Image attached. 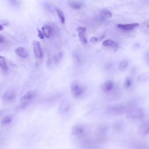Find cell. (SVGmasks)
<instances>
[{
    "instance_id": "5b68a950",
    "label": "cell",
    "mask_w": 149,
    "mask_h": 149,
    "mask_svg": "<svg viewBox=\"0 0 149 149\" xmlns=\"http://www.w3.org/2000/svg\"><path fill=\"white\" fill-rule=\"evenodd\" d=\"M16 97V93L13 90H7L3 94L2 99L5 102H11L14 101Z\"/></svg>"
},
{
    "instance_id": "52a82bcc",
    "label": "cell",
    "mask_w": 149,
    "mask_h": 149,
    "mask_svg": "<svg viewBox=\"0 0 149 149\" xmlns=\"http://www.w3.org/2000/svg\"><path fill=\"white\" fill-rule=\"evenodd\" d=\"M73 135L77 137H82L85 134V130L81 125H75L72 128V130Z\"/></svg>"
},
{
    "instance_id": "8fae6325",
    "label": "cell",
    "mask_w": 149,
    "mask_h": 149,
    "mask_svg": "<svg viewBox=\"0 0 149 149\" xmlns=\"http://www.w3.org/2000/svg\"><path fill=\"white\" fill-rule=\"evenodd\" d=\"M16 54L21 58H27L29 56V54L26 49L22 47H19L17 48L15 50Z\"/></svg>"
},
{
    "instance_id": "277c9868",
    "label": "cell",
    "mask_w": 149,
    "mask_h": 149,
    "mask_svg": "<svg viewBox=\"0 0 149 149\" xmlns=\"http://www.w3.org/2000/svg\"><path fill=\"white\" fill-rule=\"evenodd\" d=\"M33 49L34 54L37 59L40 60L43 57V51L40 43L37 41H34L33 43Z\"/></svg>"
},
{
    "instance_id": "7c38bea8",
    "label": "cell",
    "mask_w": 149,
    "mask_h": 149,
    "mask_svg": "<svg viewBox=\"0 0 149 149\" xmlns=\"http://www.w3.org/2000/svg\"><path fill=\"white\" fill-rule=\"evenodd\" d=\"M70 108V103L68 101L64 100L62 102L59 108V111L61 114L66 113L69 111Z\"/></svg>"
},
{
    "instance_id": "d4e9b609",
    "label": "cell",
    "mask_w": 149,
    "mask_h": 149,
    "mask_svg": "<svg viewBox=\"0 0 149 149\" xmlns=\"http://www.w3.org/2000/svg\"><path fill=\"white\" fill-rule=\"evenodd\" d=\"M3 29H4L3 26L1 24H0V31H2Z\"/></svg>"
},
{
    "instance_id": "30bf717a",
    "label": "cell",
    "mask_w": 149,
    "mask_h": 149,
    "mask_svg": "<svg viewBox=\"0 0 149 149\" xmlns=\"http://www.w3.org/2000/svg\"><path fill=\"white\" fill-rule=\"evenodd\" d=\"M44 35V37L47 38L50 37L53 33V29L52 26L49 25H45L42 27L41 30Z\"/></svg>"
},
{
    "instance_id": "5bb4252c",
    "label": "cell",
    "mask_w": 149,
    "mask_h": 149,
    "mask_svg": "<svg viewBox=\"0 0 149 149\" xmlns=\"http://www.w3.org/2000/svg\"><path fill=\"white\" fill-rule=\"evenodd\" d=\"M139 132L143 135H146L149 133V121H145L140 125Z\"/></svg>"
},
{
    "instance_id": "e0dca14e",
    "label": "cell",
    "mask_w": 149,
    "mask_h": 149,
    "mask_svg": "<svg viewBox=\"0 0 149 149\" xmlns=\"http://www.w3.org/2000/svg\"><path fill=\"white\" fill-rule=\"evenodd\" d=\"M0 68L4 72L7 71L8 69L6 60L3 56H0Z\"/></svg>"
},
{
    "instance_id": "3957f363",
    "label": "cell",
    "mask_w": 149,
    "mask_h": 149,
    "mask_svg": "<svg viewBox=\"0 0 149 149\" xmlns=\"http://www.w3.org/2000/svg\"><path fill=\"white\" fill-rule=\"evenodd\" d=\"M128 109L125 104H117L113 106H110L107 111L109 114L114 115H118L127 112Z\"/></svg>"
},
{
    "instance_id": "8992f818",
    "label": "cell",
    "mask_w": 149,
    "mask_h": 149,
    "mask_svg": "<svg viewBox=\"0 0 149 149\" xmlns=\"http://www.w3.org/2000/svg\"><path fill=\"white\" fill-rule=\"evenodd\" d=\"M36 96V93L34 91H27L21 98V101L22 105L27 104V103L31 102Z\"/></svg>"
},
{
    "instance_id": "ac0fdd59",
    "label": "cell",
    "mask_w": 149,
    "mask_h": 149,
    "mask_svg": "<svg viewBox=\"0 0 149 149\" xmlns=\"http://www.w3.org/2000/svg\"><path fill=\"white\" fill-rule=\"evenodd\" d=\"M112 13L108 10H103L100 13V16L103 19H108L112 17Z\"/></svg>"
},
{
    "instance_id": "7402d4cb",
    "label": "cell",
    "mask_w": 149,
    "mask_h": 149,
    "mask_svg": "<svg viewBox=\"0 0 149 149\" xmlns=\"http://www.w3.org/2000/svg\"><path fill=\"white\" fill-rule=\"evenodd\" d=\"M131 86V80L129 78H126L124 82V86L126 89H128Z\"/></svg>"
},
{
    "instance_id": "ba28073f",
    "label": "cell",
    "mask_w": 149,
    "mask_h": 149,
    "mask_svg": "<svg viewBox=\"0 0 149 149\" xmlns=\"http://www.w3.org/2000/svg\"><path fill=\"white\" fill-rule=\"evenodd\" d=\"M78 31L80 42L83 44H86L87 43V40L86 36V29L84 27H79L78 28Z\"/></svg>"
},
{
    "instance_id": "603a6c76",
    "label": "cell",
    "mask_w": 149,
    "mask_h": 149,
    "mask_svg": "<svg viewBox=\"0 0 149 149\" xmlns=\"http://www.w3.org/2000/svg\"><path fill=\"white\" fill-rule=\"evenodd\" d=\"M6 43V39L4 36L0 34V47H3Z\"/></svg>"
},
{
    "instance_id": "6da1fadb",
    "label": "cell",
    "mask_w": 149,
    "mask_h": 149,
    "mask_svg": "<svg viewBox=\"0 0 149 149\" xmlns=\"http://www.w3.org/2000/svg\"><path fill=\"white\" fill-rule=\"evenodd\" d=\"M84 87L80 83L73 82L71 85V94L72 96L75 98H78L81 97L84 93Z\"/></svg>"
},
{
    "instance_id": "4fadbf2b",
    "label": "cell",
    "mask_w": 149,
    "mask_h": 149,
    "mask_svg": "<svg viewBox=\"0 0 149 149\" xmlns=\"http://www.w3.org/2000/svg\"><path fill=\"white\" fill-rule=\"evenodd\" d=\"M114 87V82L113 81H107L104 82L102 86V89L104 92H109Z\"/></svg>"
},
{
    "instance_id": "44dd1931",
    "label": "cell",
    "mask_w": 149,
    "mask_h": 149,
    "mask_svg": "<svg viewBox=\"0 0 149 149\" xmlns=\"http://www.w3.org/2000/svg\"><path fill=\"white\" fill-rule=\"evenodd\" d=\"M128 64H129V63L127 61H126V60L122 61L119 64V67H118L119 69L121 70V71H123V70L125 69L128 67Z\"/></svg>"
},
{
    "instance_id": "9c48e42d",
    "label": "cell",
    "mask_w": 149,
    "mask_h": 149,
    "mask_svg": "<svg viewBox=\"0 0 149 149\" xmlns=\"http://www.w3.org/2000/svg\"><path fill=\"white\" fill-rule=\"evenodd\" d=\"M139 26V24L137 23H130V24H119L118 25V27L121 30L125 31H129L135 29L136 27Z\"/></svg>"
},
{
    "instance_id": "cb8c5ba5",
    "label": "cell",
    "mask_w": 149,
    "mask_h": 149,
    "mask_svg": "<svg viewBox=\"0 0 149 149\" xmlns=\"http://www.w3.org/2000/svg\"><path fill=\"white\" fill-rule=\"evenodd\" d=\"M38 36L41 39H43L44 38V35L43 32L41 30H40V29H38Z\"/></svg>"
},
{
    "instance_id": "ffe728a7",
    "label": "cell",
    "mask_w": 149,
    "mask_h": 149,
    "mask_svg": "<svg viewBox=\"0 0 149 149\" xmlns=\"http://www.w3.org/2000/svg\"><path fill=\"white\" fill-rule=\"evenodd\" d=\"M12 121V117L11 115H7L4 117L1 121V124L3 125H8Z\"/></svg>"
},
{
    "instance_id": "2e32d148",
    "label": "cell",
    "mask_w": 149,
    "mask_h": 149,
    "mask_svg": "<svg viewBox=\"0 0 149 149\" xmlns=\"http://www.w3.org/2000/svg\"><path fill=\"white\" fill-rule=\"evenodd\" d=\"M69 5L74 10H80L83 7V4L79 1H70L68 3Z\"/></svg>"
},
{
    "instance_id": "d6986e66",
    "label": "cell",
    "mask_w": 149,
    "mask_h": 149,
    "mask_svg": "<svg viewBox=\"0 0 149 149\" xmlns=\"http://www.w3.org/2000/svg\"><path fill=\"white\" fill-rule=\"evenodd\" d=\"M56 12L57 14V15L59 18V19L62 24H64L65 22V17L64 14V12L60 9L57 8L56 9Z\"/></svg>"
},
{
    "instance_id": "7a4b0ae2",
    "label": "cell",
    "mask_w": 149,
    "mask_h": 149,
    "mask_svg": "<svg viewBox=\"0 0 149 149\" xmlns=\"http://www.w3.org/2000/svg\"><path fill=\"white\" fill-rule=\"evenodd\" d=\"M127 117L133 119H141L144 117L143 110L139 108H132L127 111Z\"/></svg>"
},
{
    "instance_id": "9a60e30c",
    "label": "cell",
    "mask_w": 149,
    "mask_h": 149,
    "mask_svg": "<svg viewBox=\"0 0 149 149\" xmlns=\"http://www.w3.org/2000/svg\"><path fill=\"white\" fill-rule=\"evenodd\" d=\"M103 45L104 47H110V48H117L118 47V44L116 41L111 40H105L103 42Z\"/></svg>"
}]
</instances>
